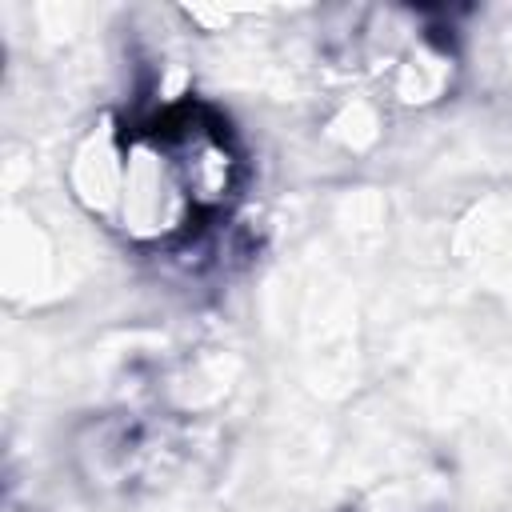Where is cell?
I'll return each mask as SVG.
<instances>
[{
	"label": "cell",
	"mask_w": 512,
	"mask_h": 512,
	"mask_svg": "<svg viewBox=\"0 0 512 512\" xmlns=\"http://www.w3.org/2000/svg\"><path fill=\"white\" fill-rule=\"evenodd\" d=\"M112 216L132 240H172L188 228V216H196L156 132L124 144V176Z\"/></svg>",
	"instance_id": "cell-1"
},
{
	"label": "cell",
	"mask_w": 512,
	"mask_h": 512,
	"mask_svg": "<svg viewBox=\"0 0 512 512\" xmlns=\"http://www.w3.org/2000/svg\"><path fill=\"white\" fill-rule=\"evenodd\" d=\"M156 136H160V144L180 176V188L196 212H216L236 196L240 156L220 124L184 112L164 132L156 128Z\"/></svg>",
	"instance_id": "cell-2"
}]
</instances>
